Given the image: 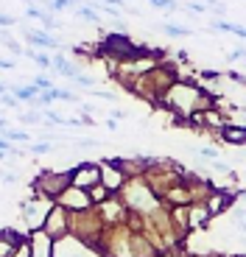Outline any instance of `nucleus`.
<instances>
[{"mask_svg": "<svg viewBox=\"0 0 246 257\" xmlns=\"http://www.w3.org/2000/svg\"><path fill=\"white\" fill-rule=\"evenodd\" d=\"M51 207H53V201L51 199H42V196H37V193H34V199H28V201L20 204V215H23V224L28 226V232H39V229H42V224H45Z\"/></svg>", "mask_w": 246, "mask_h": 257, "instance_id": "4", "label": "nucleus"}, {"mask_svg": "<svg viewBox=\"0 0 246 257\" xmlns=\"http://www.w3.org/2000/svg\"><path fill=\"white\" fill-rule=\"evenodd\" d=\"M157 257H174V254H157Z\"/></svg>", "mask_w": 246, "mask_h": 257, "instance_id": "38", "label": "nucleus"}, {"mask_svg": "<svg viewBox=\"0 0 246 257\" xmlns=\"http://www.w3.org/2000/svg\"><path fill=\"white\" fill-rule=\"evenodd\" d=\"M51 257H104V254L92 246H87L84 240H78L76 235H65V238L53 240Z\"/></svg>", "mask_w": 246, "mask_h": 257, "instance_id": "5", "label": "nucleus"}, {"mask_svg": "<svg viewBox=\"0 0 246 257\" xmlns=\"http://www.w3.org/2000/svg\"><path fill=\"white\" fill-rule=\"evenodd\" d=\"M0 103H3V106H12V109H14V106H17V98H14V95H0Z\"/></svg>", "mask_w": 246, "mask_h": 257, "instance_id": "33", "label": "nucleus"}, {"mask_svg": "<svg viewBox=\"0 0 246 257\" xmlns=\"http://www.w3.org/2000/svg\"><path fill=\"white\" fill-rule=\"evenodd\" d=\"M210 28H215V31H227V34H238V37H243L246 39V28H240V26H232V23H227V20H215Z\"/></svg>", "mask_w": 246, "mask_h": 257, "instance_id": "18", "label": "nucleus"}, {"mask_svg": "<svg viewBox=\"0 0 246 257\" xmlns=\"http://www.w3.org/2000/svg\"><path fill=\"white\" fill-rule=\"evenodd\" d=\"M78 17H81V20H90V23H101V14L92 12L90 6H81V9H78Z\"/></svg>", "mask_w": 246, "mask_h": 257, "instance_id": "24", "label": "nucleus"}, {"mask_svg": "<svg viewBox=\"0 0 246 257\" xmlns=\"http://www.w3.org/2000/svg\"><path fill=\"white\" fill-rule=\"evenodd\" d=\"M240 229H243V235H246V221H243V226H240Z\"/></svg>", "mask_w": 246, "mask_h": 257, "instance_id": "37", "label": "nucleus"}, {"mask_svg": "<svg viewBox=\"0 0 246 257\" xmlns=\"http://www.w3.org/2000/svg\"><path fill=\"white\" fill-rule=\"evenodd\" d=\"M17 20L12 17V14H0V31H6V28H12Z\"/></svg>", "mask_w": 246, "mask_h": 257, "instance_id": "28", "label": "nucleus"}, {"mask_svg": "<svg viewBox=\"0 0 246 257\" xmlns=\"http://www.w3.org/2000/svg\"><path fill=\"white\" fill-rule=\"evenodd\" d=\"M6 92H9V84H6V81H0V95H6Z\"/></svg>", "mask_w": 246, "mask_h": 257, "instance_id": "36", "label": "nucleus"}, {"mask_svg": "<svg viewBox=\"0 0 246 257\" xmlns=\"http://www.w3.org/2000/svg\"><path fill=\"white\" fill-rule=\"evenodd\" d=\"M227 59H229V62H240V59H246V48H238V51H232Z\"/></svg>", "mask_w": 246, "mask_h": 257, "instance_id": "31", "label": "nucleus"}, {"mask_svg": "<svg viewBox=\"0 0 246 257\" xmlns=\"http://www.w3.org/2000/svg\"><path fill=\"white\" fill-rule=\"evenodd\" d=\"M87 196H90V201H92V207H98L101 204V201H106L112 196L109 190H106L104 185H95V187H90V190H87Z\"/></svg>", "mask_w": 246, "mask_h": 257, "instance_id": "17", "label": "nucleus"}, {"mask_svg": "<svg viewBox=\"0 0 246 257\" xmlns=\"http://www.w3.org/2000/svg\"><path fill=\"white\" fill-rule=\"evenodd\" d=\"M151 6H157V9H168V12H174L176 3H174V0H151Z\"/></svg>", "mask_w": 246, "mask_h": 257, "instance_id": "29", "label": "nucleus"}, {"mask_svg": "<svg viewBox=\"0 0 246 257\" xmlns=\"http://www.w3.org/2000/svg\"><path fill=\"white\" fill-rule=\"evenodd\" d=\"M199 76L204 78V81H221V73L218 70H201Z\"/></svg>", "mask_w": 246, "mask_h": 257, "instance_id": "30", "label": "nucleus"}, {"mask_svg": "<svg viewBox=\"0 0 246 257\" xmlns=\"http://www.w3.org/2000/svg\"><path fill=\"white\" fill-rule=\"evenodd\" d=\"M53 204L65 207L67 212H84V210H90V207H92V201H90V196H87V190H78V187L70 185L56 201H53Z\"/></svg>", "mask_w": 246, "mask_h": 257, "instance_id": "8", "label": "nucleus"}, {"mask_svg": "<svg viewBox=\"0 0 246 257\" xmlns=\"http://www.w3.org/2000/svg\"><path fill=\"white\" fill-rule=\"evenodd\" d=\"M162 31L168 34V37H188L190 28H179V26H174V23H165V26H162Z\"/></svg>", "mask_w": 246, "mask_h": 257, "instance_id": "22", "label": "nucleus"}, {"mask_svg": "<svg viewBox=\"0 0 246 257\" xmlns=\"http://www.w3.org/2000/svg\"><path fill=\"white\" fill-rule=\"evenodd\" d=\"M162 109H168L176 120H185V117L196 115V112H207L215 106V98L213 92H207L204 87L193 84L190 78H176L174 84L168 87V92L160 98Z\"/></svg>", "mask_w": 246, "mask_h": 257, "instance_id": "1", "label": "nucleus"}, {"mask_svg": "<svg viewBox=\"0 0 246 257\" xmlns=\"http://www.w3.org/2000/svg\"><path fill=\"white\" fill-rule=\"evenodd\" d=\"M34 193L42 196V199L56 201L62 193L70 187V171H42V174L34 179Z\"/></svg>", "mask_w": 246, "mask_h": 257, "instance_id": "3", "label": "nucleus"}, {"mask_svg": "<svg viewBox=\"0 0 246 257\" xmlns=\"http://www.w3.org/2000/svg\"><path fill=\"white\" fill-rule=\"evenodd\" d=\"M28 235H31V232H28ZM12 257H31V240H23V243L17 246V249H14V254Z\"/></svg>", "mask_w": 246, "mask_h": 257, "instance_id": "25", "label": "nucleus"}, {"mask_svg": "<svg viewBox=\"0 0 246 257\" xmlns=\"http://www.w3.org/2000/svg\"><path fill=\"white\" fill-rule=\"evenodd\" d=\"M28 240H31V257H51L53 240L48 238L45 232H31V235H28Z\"/></svg>", "mask_w": 246, "mask_h": 257, "instance_id": "15", "label": "nucleus"}, {"mask_svg": "<svg viewBox=\"0 0 246 257\" xmlns=\"http://www.w3.org/2000/svg\"><path fill=\"white\" fill-rule=\"evenodd\" d=\"M120 201H123V207L129 212H135V215H154L162 207V201L154 196V190L149 187V182L143 179V176L126 179V185H123V190H120Z\"/></svg>", "mask_w": 246, "mask_h": 257, "instance_id": "2", "label": "nucleus"}, {"mask_svg": "<svg viewBox=\"0 0 246 257\" xmlns=\"http://www.w3.org/2000/svg\"><path fill=\"white\" fill-rule=\"evenodd\" d=\"M193 154L207 157V160L213 162V160H218V148H215V146H199V148H193Z\"/></svg>", "mask_w": 246, "mask_h": 257, "instance_id": "21", "label": "nucleus"}, {"mask_svg": "<svg viewBox=\"0 0 246 257\" xmlns=\"http://www.w3.org/2000/svg\"><path fill=\"white\" fill-rule=\"evenodd\" d=\"M215 137H218L221 143H227V146L240 148V146H246V126H240V123H227Z\"/></svg>", "mask_w": 246, "mask_h": 257, "instance_id": "12", "label": "nucleus"}, {"mask_svg": "<svg viewBox=\"0 0 246 257\" xmlns=\"http://www.w3.org/2000/svg\"><path fill=\"white\" fill-rule=\"evenodd\" d=\"M232 201H235L232 190H221V187H215V190L207 196V201H204V210L210 212V218H218V215H224V212L229 210Z\"/></svg>", "mask_w": 246, "mask_h": 257, "instance_id": "10", "label": "nucleus"}, {"mask_svg": "<svg viewBox=\"0 0 246 257\" xmlns=\"http://www.w3.org/2000/svg\"><path fill=\"white\" fill-rule=\"evenodd\" d=\"M28 154H48V151H53V143H48V140H42V143H34V146H28L26 148Z\"/></svg>", "mask_w": 246, "mask_h": 257, "instance_id": "20", "label": "nucleus"}, {"mask_svg": "<svg viewBox=\"0 0 246 257\" xmlns=\"http://www.w3.org/2000/svg\"><path fill=\"white\" fill-rule=\"evenodd\" d=\"M123 117H126V112H123V109H112V120H123Z\"/></svg>", "mask_w": 246, "mask_h": 257, "instance_id": "35", "label": "nucleus"}, {"mask_svg": "<svg viewBox=\"0 0 246 257\" xmlns=\"http://www.w3.org/2000/svg\"><path fill=\"white\" fill-rule=\"evenodd\" d=\"M28 238V232L23 235V232H17V229H0V257H12L14 254V249H17L23 240Z\"/></svg>", "mask_w": 246, "mask_h": 257, "instance_id": "11", "label": "nucleus"}, {"mask_svg": "<svg viewBox=\"0 0 246 257\" xmlns=\"http://www.w3.org/2000/svg\"><path fill=\"white\" fill-rule=\"evenodd\" d=\"M73 3H78V0H51V3H48V12H65Z\"/></svg>", "mask_w": 246, "mask_h": 257, "instance_id": "23", "label": "nucleus"}, {"mask_svg": "<svg viewBox=\"0 0 246 257\" xmlns=\"http://www.w3.org/2000/svg\"><path fill=\"white\" fill-rule=\"evenodd\" d=\"M235 257H246V254H235Z\"/></svg>", "mask_w": 246, "mask_h": 257, "instance_id": "39", "label": "nucleus"}, {"mask_svg": "<svg viewBox=\"0 0 246 257\" xmlns=\"http://www.w3.org/2000/svg\"><path fill=\"white\" fill-rule=\"evenodd\" d=\"M73 81H76L78 84V87H95V78H92V76H84V73H78V76L76 78H73Z\"/></svg>", "mask_w": 246, "mask_h": 257, "instance_id": "27", "label": "nucleus"}, {"mask_svg": "<svg viewBox=\"0 0 246 257\" xmlns=\"http://www.w3.org/2000/svg\"><path fill=\"white\" fill-rule=\"evenodd\" d=\"M0 137H3V140H9L12 146H17V143H23V146H26V143L31 140V135H28V132H20V128H6Z\"/></svg>", "mask_w": 246, "mask_h": 257, "instance_id": "16", "label": "nucleus"}, {"mask_svg": "<svg viewBox=\"0 0 246 257\" xmlns=\"http://www.w3.org/2000/svg\"><path fill=\"white\" fill-rule=\"evenodd\" d=\"M98 171H101V185L106 187V190L112 193V196H117V193L123 190V185H126V176H123L120 168H115L109 160L98 162Z\"/></svg>", "mask_w": 246, "mask_h": 257, "instance_id": "9", "label": "nucleus"}, {"mask_svg": "<svg viewBox=\"0 0 246 257\" xmlns=\"http://www.w3.org/2000/svg\"><path fill=\"white\" fill-rule=\"evenodd\" d=\"M17 179H20L17 171H0V182L3 185H17Z\"/></svg>", "mask_w": 246, "mask_h": 257, "instance_id": "26", "label": "nucleus"}, {"mask_svg": "<svg viewBox=\"0 0 246 257\" xmlns=\"http://www.w3.org/2000/svg\"><path fill=\"white\" fill-rule=\"evenodd\" d=\"M42 120H45V117H42V112H37V109L20 115V123H23V126H37V123H42Z\"/></svg>", "mask_w": 246, "mask_h": 257, "instance_id": "19", "label": "nucleus"}, {"mask_svg": "<svg viewBox=\"0 0 246 257\" xmlns=\"http://www.w3.org/2000/svg\"><path fill=\"white\" fill-rule=\"evenodd\" d=\"M39 232H45L51 240H59V238H65V235H70V212H67L65 207L53 204Z\"/></svg>", "mask_w": 246, "mask_h": 257, "instance_id": "6", "label": "nucleus"}, {"mask_svg": "<svg viewBox=\"0 0 246 257\" xmlns=\"http://www.w3.org/2000/svg\"><path fill=\"white\" fill-rule=\"evenodd\" d=\"M70 185L78 190H90V187L101 185V171L95 162H78L76 168H70Z\"/></svg>", "mask_w": 246, "mask_h": 257, "instance_id": "7", "label": "nucleus"}, {"mask_svg": "<svg viewBox=\"0 0 246 257\" xmlns=\"http://www.w3.org/2000/svg\"><path fill=\"white\" fill-rule=\"evenodd\" d=\"M26 39L31 42V45H37V48H48V51H62V45H59V39L56 37H51L48 31H34V28H26Z\"/></svg>", "mask_w": 246, "mask_h": 257, "instance_id": "13", "label": "nucleus"}, {"mask_svg": "<svg viewBox=\"0 0 246 257\" xmlns=\"http://www.w3.org/2000/svg\"><path fill=\"white\" fill-rule=\"evenodd\" d=\"M95 98H104V101H117V95L115 92H106V90H98V92H92Z\"/></svg>", "mask_w": 246, "mask_h": 257, "instance_id": "32", "label": "nucleus"}, {"mask_svg": "<svg viewBox=\"0 0 246 257\" xmlns=\"http://www.w3.org/2000/svg\"><path fill=\"white\" fill-rule=\"evenodd\" d=\"M0 70H14V62L12 59H0Z\"/></svg>", "mask_w": 246, "mask_h": 257, "instance_id": "34", "label": "nucleus"}, {"mask_svg": "<svg viewBox=\"0 0 246 257\" xmlns=\"http://www.w3.org/2000/svg\"><path fill=\"white\" fill-rule=\"evenodd\" d=\"M210 212L204 210V204H190L188 207V232L190 229H204L210 224Z\"/></svg>", "mask_w": 246, "mask_h": 257, "instance_id": "14", "label": "nucleus"}]
</instances>
